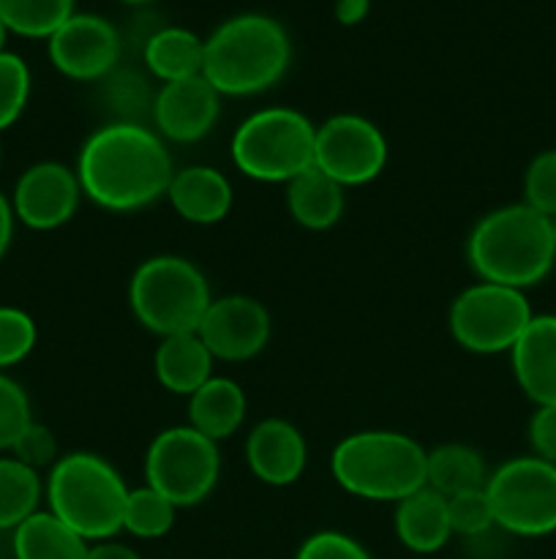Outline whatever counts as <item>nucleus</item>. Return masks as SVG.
Instances as JSON below:
<instances>
[{"label": "nucleus", "instance_id": "obj_1", "mask_svg": "<svg viewBox=\"0 0 556 559\" xmlns=\"http://www.w3.org/2000/svg\"><path fill=\"white\" fill-rule=\"evenodd\" d=\"M82 194L112 213L153 205L174 178L172 156L147 126L107 123L87 136L76 162Z\"/></svg>", "mask_w": 556, "mask_h": 559}, {"label": "nucleus", "instance_id": "obj_2", "mask_svg": "<svg viewBox=\"0 0 556 559\" xmlns=\"http://www.w3.org/2000/svg\"><path fill=\"white\" fill-rule=\"evenodd\" d=\"M467 260L483 282L523 293L543 282L556 262L551 218L527 202L491 211L469 235Z\"/></svg>", "mask_w": 556, "mask_h": 559}, {"label": "nucleus", "instance_id": "obj_3", "mask_svg": "<svg viewBox=\"0 0 556 559\" xmlns=\"http://www.w3.org/2000/svg\"><path fill=\"white\" fill-rule=\"evenodd\" d=\"M292 58L287 31L265 14L227 20L205 41L202 76L223 96H251L276 85Z\"/></svg>", "mask_w": 556, "mask_h": 559}, {"label": "nucleus", "instance_id": "obj_4", "mask_svg": "<svg viewBox=\"0 0 556 559\" xmlns=\"http://www.w3.org/2000/svg\"><path fill=\"white\" fill-rule=\"evenodd\" d=\"M428 451L398 431H358L336 445L330 469L343 491L374 502H401L425 486Z\"/></svg>", "mask_w": 556, "mask_h": 559}, {"label": "nucleus", "instance_id": "obj_5", "mask_svg": "<svg viewBox=\"0 0 556 559\" xmlns=\"http://www.w3.org/2000/svg\"><path fill=\"white\" fill-rule=\"evenodd\" d=\"M49 513L85 540H109L123 530V478L96 453H69L58 459L47 484Z\"/></svg>", "mask_w": 556, "mask_h": 559}, {"label": "nucleus", "instance_id": "obj_6", "mask_svg": "<svg viewBox=\"0 0 556 559\" xmlns=\"http://www.w3.org/2000/svg\"><path fill=\"white\" fill-rule=\"evenodd\" d=\"M129 300L140 325L167 338L196 333L213 298L207 278L194 262L164 254L136 267Z\"/></svg>", "mask_w": 556, "mask_h": 559}, {"label": "nucleus", "instance_id": "obj_7", "mask_svg": "<svg viewBox=\"0 0 556 559\" xmlns=\"http://www.w3.org/2000/svg\"><path fill=\"white\" fill-rule=\"evenodd\" d=\"M316 129L305 115L289 107L254 112L232 136V162L245 178L262 183H289L314 167Z\"/></svg>", "mask_w": 556, "mask_h": 559}, {"label": "nucleus", "instance_id": "obj_8", "mask_svg": "<svg viewBox=\"0 0 556 559\" xmlns=\"http://www.w3.org/2000/svg\"><path fill=\"white\" fill-rule=\"evenodd\" d=\"M494 524L521 538L556 533V464L537 456L510 459L485 484Z\"/></svg>", "mask_w": 556, "mask_h": 559}, {"label": "nucleus", "instance_id": "obj_9", "mask_svg": "<svg viewBox=\"0 0 556 559\" xmlns=\"http://www.w3.org/2000/svg\"><path fill=\"white\" fill-rule=\"evenodd\" d=\"M221 469L216 442L191 426H174L150 442L145 456L147 486L174 508H189L213 491Z\"/></svg>", "mask_w": 556, "mask_h": 559}, {"label": "nucleus", "instance_id": "obj_10", "mask_svg": "<svg viewBox=\"0 0 556 559\" xmlns=\"http://www.w3.org/2000/svg\"><path fill=\"white\" fill-rule=\"evenodd\" d=\"M532 317L521 289L480 282L452 300L450 333L474 355L510 353Z\"/></svg>", "mask_w": 556, "mask_h": 559}, {"label": "nucleus", "instance_id": "obj_11", "mask_svg": "<svg viewBox=\"0 0 556 559\" xmlns=\"http://www.w3.org/2000/svg\"><path fill=\"white\" fill-rule=\"evenodd\" d=\"M387 164V140L360 115H336L316 129L314 167L338 186H363Z\"/></svg>", "mask_w": 556, "mask_h": 559}, {"label": "nucleus", "instance_id": "obj_12", "mask_svg": "<svg viewBox=\"0 0 556 559\" xmlns=\"http://www.w3.org/2000/svg\"><path fill=\"white\" fill-rule=\"evenodd\" d=\"M196 336L202 338L213 360L240 364L256 358L265 349L270 338V314L259 300L249 295H227L210 300L196 328Z\"/></svg>", "mask_w": 556, "mask_h": 559}, {"label": "nucleus", "instance_id": "obj_13", "mask_svg": "<svg viewBox=\"0 0 556 559\" xmlns=\"http://www.w3.org/2000/svg\"><path fill=\"white\" fill-rule=\"evenodd\" d=\"M120 33L96 14H74L49 36V58L71 80H104L120 60Z\"/></svg>", "mask_w": 556, "mask_h": 559}, {"label": "nucleus", "instance_id": "obj_14", "mask_svg": "<svg viewBox=\"0 0 556 559\" xmlns=\"http://www.w3.org/2000/svg\"><path fill=\"white\" fill-rule=\"evenodd\" d=\"M82 186L76 173L58 162L33 164L16 180L14 216L31 229H58L69 222L80 205Z\"/></svg>", "mask_w": 556, "mask_h": 559}, {"label": "nucleus", "instance_id": "obj_15", "mask_svg": "<svg viewBox=\"0 0 556 559\" xmlns=\"http://www.w3.org/2000/svg\"><path fill=\"white\" fill-rule=\"evenodd\" d=\"M218 96L221 93L202 74L167 82L156 93V107H153V123L158 134L172 142L202 140L218 120V109H221Z\"/></svg>", "mask_w": 556, "mask_h": 559}, {"label": "nucleus", "instance_id": "obj_16", "mask_svg": "<svg viewBox=\"0 0 556 559\" xmlns=\"http://www.w3.org/2000/svg\"><path fill=\"white\" fill-rule=\"evenodd\" d=\"M309 459L303 435L289 420L267 418L251 429L245 440L249 469L267 486H292L300 480Z\"/></svg>", "mask_w": 556, "mask_h": 559}, {"label": "nucleus", "instance_id": "obj_17", "mask_svg": "<svg viewBox=\"0 0 556 559\" xmlns=\"http://www.w3.org/2000/svg\"><path fill=\"white\" fill-rule=\"evenodd\" d=\"M512 371L521 391L537 407L556 404V317H532L527 331L510 349Z\"/></svg>", "mask_w": 556, "mask_h": 559}, {"label": "nucleus", "instance_id": "obj_18", "mask_svg": "<svg viewBox=\"0 0 556 559\" xmlns=\"http://www.w3.org/2000/svg\"><path fill=\"white\" fill-rule=\"evenodd\" d=\"M169 202L191 224H216L232 207V186L213 167H185L169 183Z\"/></svg>", "mask_w": 556, "mask_h": 559}, {"label": "nucleus", "instance_id": "obj_19", "mask_svg": "<svg viewBox=\"0 0 556 559\" xmlns=\"http://www.w3.org/2000/svg\"><path fill=\"white\" fill-rule=\"evenodd\" d=\"M396 535L409 551L434 555L450 540V516L447 500L434 489L423 486L396 508Z\"/></svg>", "mask_w": 556, "mask_h": 559}, {"label": "nucleus", "instance_id": "obj_20", "mask_svg": "<svg viewBox=\"0 0 556 559\" xmlns=\"http://www.w3.org/2000/svg\"><path fill=\"white\" fill-rule=\"evenodd\" d=\"M245 418V396L238 382L227 377H210L189 396V426L218 442L232 437Z\"/></svg>", "mask_w": 556, "mask_h": 559}, {"label": "nucleus", "instance_id": "obj_21", "mask_svg": "<svg viewBox=\"0 0 556 559\" xmlns=\"http://www.w3.org/2000/svg\"><path fill=\"white\" fill-rule=\"evenodd\" d=\"M213 355L196 333L161 338L156 349V377L169 393L191 396L210 380Z\"/></svg>", "mask_w": 556, "mask_h": 559}, {"label": "nucleus", "instance_id": "obj_22", "mask_svg": "<svg viewBox=\"0 0 556 559\" xmlns=\"http://www.w3.org/2000/svg\"><path fill=\"white\" fill-rule=\"evenodd\" d=\"M287 189V205L294 222L305 229H330L333 224L341 222L343 216V186L327 178L316 167L305 169L303 175L289 180Z\"/></svg>", "mask_w": 556, "mask_h": 559}, {"label": "nucleus", "instance_id": "obj_23", "mask_svg": "<svg viewBox=\"0 0 556 559\" xmlns=\"http://www.w3.org/2000/svg\"><path fill=\"white\" fill-rule=\"evenodd\" d=\"M87 540L49 511H36L14 530L16 559H87Z\"/></svg>", "mask_w": 556, "mask_h": 559}, {"label": "nucleus", "instance_id": "obj_24", "mask_svg": "<svg viewBox=\"0 0 556 559\" xmlns=\"http://www.w3.org/2000/svg\"><path fill=\"white\" fill-rule=\"evenodd\" d=\"M145 63L153 76L167 82L189 80L202 74L205 66V41L185 27H161L145 44Z\"/></svg>", "mask_w": 556, "mask_h": 559}, {"label": "nucleus", "instance_id": "obj_25", "mask_svg": "<svg viewBox=\"0 0 556 559\" xmlns=\"http://www.w3.org/2000/svg\"><path fill=\"white\" fill-rule=\"evenodd\" d=\"M485 484H488L485 462L474 448L439 445L428 453L425 486L445 497V500L463 495V491L485 489Z\"/></svg>", "mask_w": 556, "mask_h": 559}, {"label": "nucleus", "instance_id": "obj_26", "mask_svg": "<svg viewBox=\"0 0 556 559\" xmlns=\"http://www.w3.org/2000/svg\"><path fill=\"white\" fill-rule=\"evenodd\" d=\"M41 480L36 469L11 459H0V530H16L36 513Z\"/></svg>", "mask_w": 556, "mask_h": 559}, {"label": "nucleus", "instance_id": "obj_27", "mask_svg": "<svg viewBox=\"0 0 556 559\" xmlns=\"http://www.w3.org/2000/svg\"><path fill=\"white\" fill-rule=\"evenodd\" d=\"M74 16V0H0L5 31L27 38H49Z\"/></svg>", "mask_w": 556, "mask_h": 559}, {"label": "nucleus", "instance_id": "obj_28", "mask_svg": "<svg viewBox=\"0 0 556 559\" xmlns=\"http://www.w3.org/2000/svg\"><path fill=\"white\" fill-rule=\"evenodd\" d=\"M156 93L136 71H112L104 87V107L114 118L112 123L147 126V120H153Z\"/></svg>", "mask_w": 556, "mask_h": 559}, {"label": "nucleus", "instance_id": "obj_29", "mask_svg": "<svg viewBox=\"0 0 556 559\" xmlns=\"http://www.w3.org/2000/svg\"><path fill=\"white\" fill-rule=\"evenodd\" d=\"M174 506L164 495H158L150 486L129 491L123 513V530H129L134 538H161L172 530Z\"/></svg>", "mask_w": 556, "mask_h": 559}, {"label": "nucleus", "instance_id": "obj_30", "mask_svg": "<svg viewBox=\"0 0 556 559\" xmlns=\"http://www.w3.org/2000/svg\"><path fill=\"white\" fill-rule=\"evenodd\" d=\"M31 96V71L20 55L0 52V131L9 129Z\"/></svg>", "mask_w": 556, "mask_h": 559}, {"label": "nucleus", "instance_id": "obj_31", "mask_svg": "<svg viewBox=\"0 0 556 559\" xmlns=\"http://www.w3.org/2000/svg\"><path fill=\"white\" fill-rule=\"evenodd\" d=\"M36 347V322L31 314L0 306V369L20 364Z\"/></svg>", "mask_w": 556, "mask_h": 559}, {"label": "nucleus", "instance_id": "obj_32", "mask_svg": "<svg viewBox=\"0 0 556 559\" xmlns=\"http://www.w3.org/2000/svg\"><path fill=\"white\" fill-rule=\"evenodd\" d=\"M447 516H450L452 533L463 535V538H480L494 527V511L485 489L463 491L447 500Z\"/></svg>", "mask_w": 556, "mask_h": 559}, {"label": "nucleus", "instance_id": "obj_33", "mask_svg": "<svg viewBox=\"0 0 556 559\" xmlns=\"http://www.w3.org/2000/svg\"><path fill=\"white\" fill-rule=\"evenodd\" d=\"M523 194L529 207L548 218L556 216V147L532 158L523 175Z\"/></svg>", "mask_w": 556, "mask_h": 559}, {"label": "nucleus", "instance_id": "obj_34", "mask_svg": "<svg viewBox=\"0 0 556 559\" xmlns=\"http://www.w3.org/2000/svg\"><path fill=\"white\" fill-rule=\"evenodd\" d=\"M31 420L27 393L11 377L0 374V451H11Z\"/></svg>", "mask_w": 556, "mask_h": 559}, {"label": "nucleus", "instance_id": "obj_35", "mask_svg": "<svg viewBox=\"0 0 556 559\" xmlns=\"http://www.w3.org/2000/svg\"><path fill=\"white\" fill-rule=\"evenodd\" d=\"M11 453H14L16 462L27 464V467L38 473L41 467H55V462H58V440H55V435L47 426L31 420V426L22 431Z\"/></svg>", "mask_w": 556, "mask_h": 559}, {"label": "nucleus", "instance_id": "obj_36", "mask_svg": "<svg viewBox=\"0 0 556 559\" xmlns=\"http://www.w3.org/2000/svg\"><path fill=\"white\" fill-rule=\"evenodd\" d=\"M294 559H371L368 551L352 540L349 535L341 533H316L300 546L298 557Z\"/></svg>", "mask_w": 556, "mask_h": 559}, {"label": "nucleus", "instance_id": "obj_37", "mask_svg": "<svg viewBox=\"0 0 556 559\" xmlns=\"http://www.w3.org/2000/svg\"><path fill=\"white\" fill-rule=\"evenodd\" d=\"M529 442H532L534 456L556 464V404L537 407V413L529 420Z\"/></svg>", "mask_w": 556, "mask_h": 559}, {"label": "nucleus", "instance_id": "obj_38", "mask_svg": "<svg viewBox=\"0 0 556 559\" xmlns=\"http://www.w3.org/2000/svg\"><path fill=\"white\" fill-rule=\"evenodd\" d=\"M87 559H140L131 546L112 544V540H98L96 546L87 549Z\"/></svg>", "mask_w": 556, "mask_h": 559}, {"label": "nucleus", "instance_id": "obj_39", "mask_svg": "<svg viewBox=\"0 0 556 559\" xmlns=\"http://www.w3.org/2000/svg\"><path fill=\"white\" fill-rule=\"evenodd\" d=\"M368 14V0H336V20L341 25H358Z\"/></svg>", "mask_w": 556, "mask_h": 559}, {"label": "nucleus", "instance_id": "obj_40", "mask_svg": "<svg viewBox=\"0 0 556 559\" xmlns=\"http://www.w3.org/2000/svg\"><path fill=\"white\" fill-rule=\"evenodd\" d=\"M14 207H11V202L0 194V260H3V254L9 251L11 233H14Z\"/></svg>", "mask_w": 556, "mask_h": 559}, {"label": "nucleus", "instance_id": "obj_41", "mask_svg": "<svg viewBox=\"0 0 556 559\" xmlns=\"http://www.w3.org/2000/svg\"><path fill=\"white\" fill-rule=\"evenodd\" d=\"M5 25H3V20H0V52H3V44H5Z\"/></svg>", "mask_w": 556, "mask_h": 559}, {"label": "nucleus", "instance_id": "obj_42", "mask_svg": "<svg viewBox=\"0 0 556 559\" xmlns=\"http://www.w3.org/2000/svg\"><path fill=\"white\" fill-rule=\"evenodd\" d=\"M551 227H554V240H556V216L551 218Z\"/></svg>", "mask_w": 556, "mask_h": 559}, {"label": "nucleus", "instance_id": "obj_43", "mask_svg": "<svg viewBox=\"0 0 556 559\" xmlns=\"http://www.w3.org/2000/svg\"><path fill=\"white\" fill-rule=\"evenodd\" d=\"M0 162H3V147H0Z\"/></svg>", "mask_w": 556, "mask_h": 559}, {"label": "nucleus", "instance_id": "obj_44", "mask_svg": "<svg viewBox=\"0 0 556 559\" xmlns=\"http://www.w3.org/2000/svg\"><path fill=\"white\" fill-rule=\"evenodd\" d=\"M129 3H142V0H129Z\"/></svg>", "mask_w": 556, "mask_h": 559}]
</instances>
